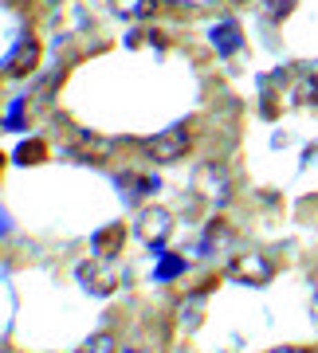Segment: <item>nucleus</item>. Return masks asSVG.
Segmentation results:
<instances>
[{
	"instance_id": "f257e3e1",
	"label": "nucleus",
	"mask_w": 318,
	"mask_h": 353,
	"mask_svg": "<svg viewBox=\"0 0 318 353\" xmlns=\"http://www.w3.org/2000/svg\"><path fill=\"white\" fill-rule=\"evenodd\" d=\"M192 145V134L185 126H169L161 130V134H153L150 141H146V153H150L153 161H181L185 153H189Z\"/></svg>"
},
{
	"instance_id": "f03ea898",
	"label": "nucleus",
	"mask_w": 318,
	"mask_h": 353,
	"mask_svg": "<svg viewBox=\"0 0 318 353\" xmlns=\"http://www.w3.org/2000/svg\"><path fill=\"white\" fill-rule=\"evenodd\" d=\"M169 228H173V220H169L166 208H146V212L138 216V224H134V236H138L141 243H150V248H161L169 236Z\"/></svg>"
},
{
	"instance_id": "7ed1b4c3",
	"label": "nucleus",
	"mask_w": 318,
	"mask_h": 353,
	"mask_svg": "<svg viewBox=\"0 0 318 353\" xmlns=\"http://www.w3.org/2000/svg\"><path fill=\"white\" fill-rule=\"evenodd\" d=\"M232 275L244 279V283H268V279L275 275V267H271V259L248 252V255H240V259L232 263Z\"/></svg>"
},
{
	"instance_id": "20e7f679",
	"label": "nucleus",
	"mask_w": 318,
	"mask_h": 353,
	"mask_svg": "<svg viewBox=\"0 0 318 353\" xmlns=\"http://www.w3.org/2000/svg\"><path fill=\"white\" fill-rule=\"evenodd\" d=\"M36 63H39V43H36V39H24V43L12 51V59H8V75L24 79V75L36 71Z\"/></svg>"
},
{
	"instance_id": "39448f33",
	"label": "nucleus",
	"mask_w": 318,
	"mask_h": 353,
	"mask_svg": "<svg viewBox=\"0 0 318 353\" xmlns=\"http://www.w3.org/2000/svg\"><path fill=\"white\" fill-rule=\"evenodd\" d=\"M201 192L208 201H228V173H224V165H208L201 169Z\"/></svg>"
},
{
	"instance_id": "423d86ee",
	"label": "nucleus",
	"mask_w": 318,
	"mask_h": 353,
	"mask_svg": "<svg viewBox=\"0 0 318 353\" xmlns=\"http://www.w3.org/2000/svg\"><path fill=\"white\" fill-rule=\"evenodd\" d=\"M79 275H83V279H90L87 287H90V290H102V294H106V290L115 287V271H106V267L83 263V267H79Z\"/></svg>"
},
{
	"instance_id": "0eeeda50",
	"label": "nucleus",
	"mask_w": 318,
	"mask_h": 353,
	"mask_svg": "<svg viewBox=\"0 0 318 353\" xmlns=\"http://www.w3.org/2000/svg\"><path fill=\"white\" fill-rule=\"evenodd\" d=\"M79 353H118V345H115V338H110V334H95V338H90Z\"/></svg>"
},
{
	"instance_id": "6e6552de",
	"label": "nucleus",
	"mask_w": 318,
	"mask_h": 353,
	"mask_svg": "<svg viewBox=\"0 0 318 353\" xmlns=\"http://www.w3.org/2000/svg\"><path fill=\"white\" fill-rule=\"evenodd\" d=\"M43 153H48V145H43V141H24V145L16 150V157H20L24 165H32V161H39Z\"/></svg>"
},
{
	"instance_id": "1a4fd4ad",
	"label": "nucleus",
	"mask_w": 318,
	"mask_h": 353,
	"mask_svg": "<svg viewBox=\"0 0 318 353\" xmlns=\"http://www.w3.org/2000/svg\"><path fill=\"white\" fill-rule=\"evenodd\" d=\"M122 236H126V228H110V232H102L99 240H95V248H99L102 255H110V252H106V248H115V243L122 240Z\"/></svg>"
},
{
	"instance_id": "9d476101",
	"label": "nucleus",
	"mask_w": 318,
	"mask_h": 353,
	"mask_svg": "<svg viewBox=\"0 0 318 353\" xmlns=\"http://www.w3.org/2000/svg\"><path fill=\"white\" fill-rule=\"evenodd\" d=\"M291 8H295V0H268V16L271 20H283Z\"/></svg>"
},
{
	"instance_id": "9b49d317",
	"label": "nucleus",
	"mask_w": 318,
	"mask_h": 353,
	"mask_svg": "<svg viewBox=\"0 0 318 353\" xmlns=\"http://www.w3.org/2000/svg\"><path fill=\"white\" fill-rule=\"evenodd\" d=\"M268 353H310V350H303V345H275V350H268Z\"/></svg>"
},
{
	"instance_id": "f8f14e48",
	"label": "nucleus",
	"mask_w": 318,
	"mask_h": 353,
	"mask_svg": "<svg viewBox=\"0 0 318 353\" xmlns=\"http://www.w3.org/2000/svg\"><path fill=\"white\" fill-rule=\"evenodd\" d=\"M315 322H318V299H315Z\"/></svg>"
},
{
	"instance_id": "ddd939ff",
	"label": "nucleus",
	"mask_w": 318,
	"mask_h": 353,
	"mask_svg": "<svg viewBox=\"0 0 318 353\" xmlns=\"http://www.w3.org/2000/svg\"><path fill=\"white\" fill-rule=\"evenodd\" d=\"M228 4H248V0H228Z\"/></svg>"
},
{
	"instance_id": "4468645a",
	"label": "nucleus",
	"mask_w": 318,
	"mask_h": 353,
	"mask_svg": "<svg viewBox=\"0 0 318 353\" xmlns=\"http://www.w3.org/2000/svg\"><path fill=\"white\" fill-rule=\"evenodd\" d=\"M0 161H4V157H0Z\"/></svg>"
}]
</instances>
